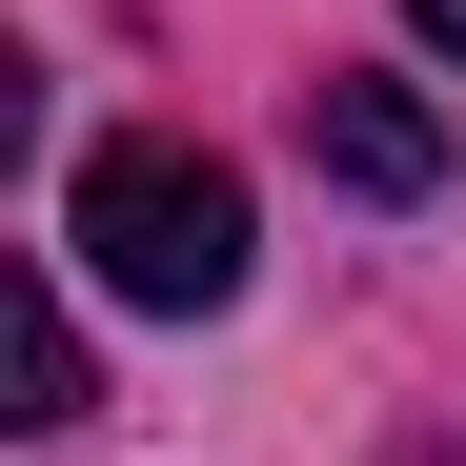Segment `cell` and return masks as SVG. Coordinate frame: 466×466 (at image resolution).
I'll list each match as a JSON object with an SVG mask.
<instances>
[{"label": "cell", "mask_w": 466, "mask_h": 466, "mask_svg": "<svg viewBox=\"0 0 466 466\" xmlns=\"http://www.w3.org/2000/svg\"><path fill=\"white\" fill-rule=\"evenodd\" d=\"M304 163L365 183V203H426V183H446V102H426V82H365V61H325V82H304Z\"/></svg>", "instance_id": "7a4b0ae2"}, {"label": "cell", "mask_w": 466, "mask_h": 466, "mask_svg": "<svg viewBox=\"0 0 466 466\" xmlns=\"http://www.w3.org/2000/svg\"><path fill=\"white\" fill-rule=\"evenodd\" d=\"M102 385H82V304L61 284H21V426H82Z\"/></svg>", "instance_id": "3957f363"}, {"label": "cell", "mask_w": 466, "mask_h": 466, "mask_svg": "<svg viewBox=\"0 0 466 466\" xmlns=\"http://www.w3.org/2000/svg\"><path fill=\"white\" fill-rule=\"evenodd\" d=\"M406 21H426V41H446V61H466V0H406Z\"/></svg>", "instance_id": "277c9868"}, {"label": "cell", "mask_w": 466, "mask_h": 466, "mask_svg": "<svg viewBox=\"0 0 466 466\" xmlns=\"http://www.w3.org/2000/svg\"><path fill=\"white\" fill-rule=\"evenodd\" d=\"M61 244H82V264H102L122 304L203 325V304L244 284V183H223L203 142H163V122H142V142H102V163L61 183Z\"/></svg>", "instance_id": "6da1fadb"}]
</instances>
